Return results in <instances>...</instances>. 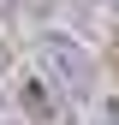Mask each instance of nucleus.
<instances>
[{
	"instance_id": "3",
	"label": "nucleus",
	"mask_w": 119,
	"mask_h": 125,
	"mask_svg": "<svg viewBox=\"0 0 119 125\" xmlns=\"http://www.w3.org/2000/svg\"><path fill=\"white\" fill-rule=\"evenodd\" d=\"M18 6H24V12H36V18H48V12L60 6V0H18Z\"/></svg>"
},
{
	"instance_id": "2",
	"label": "nucleus",
	"mask_w": 119,
	"mask_h": 125,
	"mask_svg": "<svg viewBox=\"0 0 119 125\" xmlns=\"http://www.w3.org/2000/svg\"><path fill=\"white\" fill-rule=\"evenodd\" d=\"M42 54H48L54 66H60V72L71 77V89H89V83H95V66H89V60H83L78 48H66L60 36H42Z\"/></svg>"
},
{
	"instance_id": "1",
	"label": "nucleus",
	"mask_w": 119,
	"mask_h": 125,
	"mask_svg": "<svg viewBox=\"0 0 119 125\" xmlns=\"http://www.w3.org/2000/svg\"><path fill=\"white\" fill-rule=\"evenodd\" d=\"M18 107L30 125H66V107H60V95L48 89V77H24L18 83Z\"/></svg>"
}]
</instances>
